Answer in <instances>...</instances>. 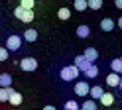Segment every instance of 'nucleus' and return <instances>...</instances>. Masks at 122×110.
Returning a JSON list of instances; mask_svg holds the SVG:
<instances>
[{
  "instance_id": "16",
  "label": "nucleus",
  "mask_w": 122,
  "mask_h": 110,
  "mask_svg": "<svg viewBox=\"0 0 122 110\" xmlns=\"http://www.w3.org/2000/svg\"><path fill=\"white\" fill-rule=\"evenodd\" d=\"M57 18L59 20H69L71 18V10L69 8H59L57 10Z\"/></svg>"
},
{
  "instance_id": "3",
  "label": "nucleus",
  "mask_w": 122,
  "mask_h": 110,
  "mask_svg": "<svg viewBox=\"0 0 122 110\" xmlns=\"http://www.w3.org/2000/svg\"><path fill=\"white\" fill-rule=\"evenodd\" d=\"M73 65L77 67V69L81 71V73H85V71H87L91 65H93V63H91V61L85 57V55H77V57H75V63H73Z\"/></svg>"
},
{
  "instance_id": "14",
  "label": "nucleus",
  "mask_w": 122,
  "mask_h": 110,
  "mask_svg": "<svg viewBox=\"0 0 122 110\" xmlns=\"http://www.w3.org/2000/svg\"><path fill=\"white\" fill-rule=\"evenodd\" d=\"M24 39H26V41H36V39H37V31L36 30H32V28H30V30H26L24 31Z\"/></svg>"
},
{
  "instance_id": "1",
  "label": "nucleus",
  "mask_w": 122,
  "mask_h": 110,
  "mask_svg": "<svg viewBox=\"0 0 122 110\" xmlns=\"http://www.w3.org/2000/svg\"><path fill=\"white\" fill-rule=\"evenodd\" d=\"M14 16H16L18 20H22V22L30 24V22H34V8H24V6H18L16 10H14Z\"/></svg>"
},
{
  "instance_id": "11",
  "label": "nucleus",
  "mask_w": 122,
  "mask_h": 110,
  "mask_svg": "<svg viewBox=\"0 0 122 110\" xmlns=\"http://www.w3.org/2000/svg\"><path fill=\"white\" fill-rule=\"evenodd\" d=\"M104 90H102V86H91V89H89V94H91V98H95V100H98V98H101V94H102Z\"/></svg>"
},
{
  "instance_id": "24",
  "label": "nucleus",
  "mask_w": 122,
  "mask_h": 110,
  "mask_svg": "<svg viewBox=\"0 0 122 110\" xmlns=\"http://www.w3.org/2000/svg\"><path fill=\"white\" fill-rule=\"evenodd\" d=\"M20 6H24V8H34V6H36V0H20Z\"/></svg>"
},
{
  "instance_id": "4",
  "label": "nucleus",
  "mask_w": 122,
  "mask_h": 110,
  "mask_svg": "<svg viewBox=\"0 0 122 110\" xmlns=\"http://www.w3.org/2000/svg\"><path fill=\"white\" fill-rule=\"evenodd\" d=\"M89 83L87 81H79V83H75V86H73V92L77 94V96H87L89 94Z\"/></svg>"
},
{
  "instance_id": "20",
  "label": "nucleus",
  "mask_w": 122,
  "mask_h": 110,
  "mask_svg": "<svg viewBox=\"0 0 122 110\" xmlns=\"http://www.w3.org/2000/svg\"><path fill=\"white\" fill-rule=\"evenodd\" d=\"M89 34H91V28L89 26H79L77 28V35L79 37H89Z\"/></svg>"
},
{
  "instance_id": "26",
  "label": "nucleus",
  "mask_w": 122,
  "mask_h": 110,
  "mask_svg": "<svg viewBox=\"0 0 122 110\" xmlns=\"http://www.w3.org/2000/svg\"><path fill=\"white\" fill-rule=\"evenodd\" d=\"M114 4H116L118 10H122V0H114Z\"/></svg>"
},
{
  "instance_id": "7",
  "label": "nucleus",
  "mask_w": 122,
  "mask_h": 110,
  "mask_svg": "<svg viewBox=\"0 0 122 110\" xmlns=\"http://www.w3.org/2000/svg\"><path fill=\"white\" fill-rule=\"evenodd\" d=\"M120 83V73H116V71H112L110 75H106V85L112 86V89H116Z\"/></svg>"
},
{
  "instance_id": "28",
  "label": "nucleus",
  "mask_w": 122,
  "mask_h": 110,
  "mask_svg": "<svg viewBox=\"0 0 122 110\" xmlns=\"http://www.w3.org/2000/svg\"><path fill=\"white\" fill-rule=\"evenodd\" d=\"M118 89L122 90V77H120V83H118Z\"/></svg>"
},
{
  "instance_id": "19",
  "label": "nucleus",
  "mask_w": 122,
  "mask_h": 110,
  "mask_svg": "<svg viewBox=\"0 0 122 110\" xmlns=\"http://www.w3.org/2000/svg\"><path fill=\"white\" fill-rule=\"evenodd\" d=\"M81 108H85V110H95L97 108V100L95 98H89V100H85L81 104Z\"/></svg>"
},
{
  "instance_id": "25",
  "label": "nucleus",
  "mask_w": 122,
  "mask_h": 110,
  "mask_svg": "<svg viewBox=\"0 0 122 110\" xmlns=\"http://www.w3.org/2000/svg\"><path fill=\"white\" fill-rule=\"evenodd\" d=\"M8 47H0V61H6L8 59Z\"/></svg>"
},
{
  "instance_id": "5",
  "label": "nucleus",
  "mask_w": 122,
  "mask_h": 110,
  "mask_svg": "<svg viewBox=\"0 0 122 110\" xmlns=\"http://www.w3.org/2000/svg\"><path fill=\"white\" fill-rule=\"evenodd\" d=\"M6 47H8V51H18L22 47V37L20 35H10L6 39Z\"/></svg>"
},
{
  "instance_id": "22",
  "label": "nucleus",
  "mask_w": 122,
  "mask_h": 110,
  "mask_svg": "<svg viewBox=\"0 0 122 110\" xmlns=\"http://www.w3.org/2000/svg\"><path fill=\"white\" fill-rule=\"evenodd\" d=\"M89 8V4H87V0H75V10H79V12H83V10H87Z\"/></svg>"
},
{
  "instance_id": "12",
  "label": "nucleus",
  "mask_w": 122,
  "mask_h": 110,
  "mask_svg": "<svg viewBox=\"0 0 122 110\" xmlns=\"http://www.w3.org/2000/svg\"><path fill=\"white\" fill-rule=\"evenodd\" d=\"M12 90H14L12 86H0V102H6V100H8V96H10Z\"/></svg>"
},
{
  "instance_id": "2",
  "label": "nucleus",
  "mask_w": 122,
  "mask_h": 110,
  "mask_svg": "<svg viewBox=\"0 0 122 110\" xmlns=\"http://www.w3.org/2000/svg\"><path fill=\"white\" fill-rule=\"evenodd\" d=\"M79 73H81V71L75 67V65H67V67L61 69V73H59V75H61V79H63L65 83H71V81H75V79L79 77Z\"/></svg>"
},
{
  "instance_id": "27",
  "label": "nucleus",
  "mask_w": 122,
  "mask_h": 110,
  "mask_svg": "<svg viewBox=\"0 0 122 110\" xmlns=\"http://www.w3.org/2000/svg\"><path fill=\"white\" fill-rule=\"evenodd\" d=\"M116 24H118V28L122 30V16H120V18H118V22H116Z\"/></svg>"
},
{
  "instance_id": "6",
  "label": "nucleus",
  "mask_w": 122,
  "mask_h": 110,
  "mask_svg": "<svg viewBox=\"0 0 122 110\" xmlns=\"http://www.w3.org/2000/svg\"><path fill=\"white\" fill-rule=\"evenodd\" d=\"M20 69L22 71H36L37 69V61L34 57H24L20 61Z\"/></svg>"
},
{
  "instance_id": "15",
  "label": "nucleus",
  "mask_w": 122,
  "mask_h": 110,
  "mask_svg": "<svg viewBox=\"0 0 122 110\" xmlns=\"http://www.w3.org/2000/svg\"><path fill=\"white\" fill-rule=\"evenodd\" d=\"M97 75H98V67L93 63V65L85 71V77H87V79H97Z\"/></svg>"
},
{
  "instance_id": "10",
  "label": "nucleus",
  "mask_w": 122,
  "mask_h": 110,
  "mask_svg": "<svg viewBox=\"0 0 122 110\" xmlns=\"http://www.w3.org/2000/svg\"><path fill=\"white\" fill-rule=\"evenodd\" d=\"M22 100H24V98H22V94L16 92V90H12V92H10V96H8V102H10V104H14V106H20V104H22Z\"/></svg>"
},
{
  "instance_id": "17",
  "label": "nucleus",
  "mask_w": 122,
  "mask_h": 110,
  "mask_svg": "<svg viewBox=\"0 0 122 110\" xmlns=\"http://www.w3.org/2000/svg\"><path fill=\"white\" fill-rule=\"evenodd\" d=\"M0 86H12V77L8 73H2L0 75Z\"/></svg>"
},
{
  "instance_id": "23",
  "label": "nucleus",
  "mask_w": 122,
  "mask_h": 110,
  "mask_svg": "<svg viewBox=\"0 0 122 110\" xmlns=\"http://www.w3.org/2000/svg\"><path fill=\"white\" fill-rule=\"evenodd\" d=\"M65 108H67V110H77V108H81V106H79L75 100H67V102H65Z\"/></svg>"
},
{
  "instance_id": "21",
  "label": "nucleus",
  "mask_w": 122,
  "mask_h": 110,
  "mask_svg": "<svg viewBox=\"0 0 122 110\" xmlns=\"http://www.w3.org/2000/svg\"><path fill=\"white\" fill-rule=\"evenodd\" d=\"M87 4L91 10H101L102 8V0H87Z\"/></svg>"
},
{
  "instance_id": "13",
  "label": "nucleus",
  "mask_w": 122,
  "mask_h": 110,
  "mask_svg": "<svg viewBox=\"0 0 122 110\" xmlns=\"http://www.w3.org/2000/svg\"><path fill=\"white\" fill-rule=\"evenodd\" d=\"M112 28H114V20H112V18H104V20L101 22V30H104V31H112Z\"/></svg>"
},
{
  "instance_id": "9",
  "label": "nucleus",
  "mask_w": 122,
  "mask_h": 110,
  "mask_svg": "<svg viewBox=\"0 0 122 110\" xmlns=\"http://www.w3.org/2000/svg\"><path fill=\"white\" fill-rule=\"evenodd\" d=\"M83 55H85V57H87V59H89L91 63H97V59H98V51L95 49V47H87Z\"/></svg>"
},
{
  "instance_id": "18",
  "label": "nucleus",
  "mask_w": 122,
  "mask_h": 110,
  "mask_svg": "<svg viewBox=\"0 0 122 110\" xmlns=\"http://www.w3.org/2000/svg\"><path fill=\"white\" fill-rule=\"evenodd\" d=\"M110 67H112V71H116V73L122 75V57L120 59H112L110 61Z\"/></svg>"
},
{
  "instance_id": "8",
  "label": "nucleus",
  "mask_w": 122,
  "mask_h": 110,
  "mask_svg": "<svg viewBox=\"0 0 122 110\" xmlns=\"http://www.w3.org/2000/svg\"><path fill=\"white\" fill-rule=\"evenodd\" d=\"M98 100H101L102 106H112V104H114V94H112V92H102Z\"/></svg>"
}]
</instances>
